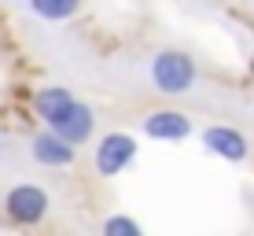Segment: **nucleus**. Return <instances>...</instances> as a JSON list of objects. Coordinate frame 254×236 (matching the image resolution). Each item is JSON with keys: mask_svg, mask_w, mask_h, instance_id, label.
<instances>
[{"mask_svg": "<svg viewBox=\"0 0 254 236\" xmlns=\"http://www.w3.org/2000/svg\"><path fill=\"white\" fill-rule=\"evenodd\" d=\"M147 78H151V85H155V92H162V96H185L195 89V59L188 56V52H181V48H162V52H155V59H151V67H147Z\"/></svg>", "mask_w": 254, "mask_h": 236, "instance_id": "f257e3e1", "label": "nucleus"}, {"mask_svg": "<svg viewBox=\"0 0 254 236\" xmlns=\"http://www.w3.org/2000/svg\"><path fill=\"white\" fill-rule=\"evenodd\" d=\"M48 207H52L48 192L41 188V185H33V181H22V185L7 188V196H4V214L11 218L15 225H26V229L45 222Z\"/></svg>", "mask_w": 254, "mask_h": 236, "instance_id": "f03ea898", "label": "nucleus"}, {"mask_svg": "<svg viewBox=\"0 0 254 236\" xmlns=\"http://www.w3.org/2000/svg\"><path fill=\"white\" fill-rule=\"evenodd\" d=\"M136 137L133 133H122V129H115V133L100 137V144H96V173L100 177H118L122 170H126L129 162L136 159Z\"/></svg>", "mask_w": 254, "mask_h": 236, "instance_id": "7ed1b4c3", "label": "nucleus"}, {"mask_svg": "<svg viewBox=\"0 0 254 236\" xmlns=\"http://www.w3.org/2000/svg\"><path fill=\"white\" fill-rule=\"evenodd\" d=\"M140 129H144L147 141L173 144V141H188V137H191V118L185 115V111L159 107V111H151V115L140 118Z\"/></svg>", "mask_w": 254, "mask_h": 236, "instance_id": "20e7f679", "label": "nucleus"}, {"mask_svg": "<svg viewBox=\"0 0 254 236\" xmlns=\"http://www.w3.org/2000/svg\"><path fill=\"white\" fill-rule=\"evenodd\" d=\"M30 155H33V162L48 166V170H66V166H74V159H77V148L66 144L63 137L52 133V129H41L30 141Z\"/></svg>", "mask_w": 254, "mask_h": 236, "instance_id": "39448f33", "label": "nucleus"}, {"mask_svg": "<svg viewBox=\"0 0 254 236\" xmlns=\"http://www.w3.org/2000/svg\"><path fill=\"white\" fill-rule=\"evenodd\" d=\"M74 92L66 89V85H45V89L33 92V115L45 122V129H56L59 122L70 115V107H74Z\"/></svg>", "mask_w": 254, "mask_h": 236, "instance_id": "423d86ee", "label": "nucleus"}, {"mask_svg": "<svg viewBox=\"0 0 254 236\" xmlns=\"http://www.w3.org/2000/svg\"><path fill=\"white\" fill-rule=\"evenodd\" d=\"M203 148L210 155H217V159H225V162H243L251 155L247 137L232 126H206L203 129Z\"/></svg>", "mask_w": 254, "mask_h": 236, "instance_id": "0eeeda50", "label": "nucleus"}, {"mask_svg": "<svg viewBox=\"0 0 254 236\" xmlns=\"http://www.w3.org/2000/svg\"><path fill=\"white\" fill-rule=\"evenodd\" d=\"M52 133H59L66 144H74V148H77V144H89V141H92V133H96V111L89 107V103L77 100L74 107H70V115L59 122Z\"/></svg>", "mask_w": 254, "mask_h": 236, "instance_id": "6e6552de", "label": "nucleus"}, {"mask_svg": "<svg viewBox=\"0 0 254 236\" xmlns=\"http://www.w3.org/2000/svg\"><path fill=\"white\" fill-rule=\"evenodd\" d=\"M26 4H30V11L37 15V19H45V22H66V19H74V15L81 11L85 0H26Z\"/></svg>", "mask_w": 254, "mask_h": 236, "instance_id": "1a4fd4ad", "label": "nucleus"}, {"mask_svg": "<svg viewBox=\"0 0 254 236\" xmlns=\"http://www.w3.org/2000/svg\"><path fill=\"white\" fill-rule=\"evenodd\" d=\"M103 236H144V229L129 214H111V218H103Z\"/></svg>", "mask_w": 254, "mask_h": 236, "instance_id": "9d476101", "label": "nucleus"}, {"mask_svg": "<svg viewBox=\"0 0 254 236\" xmlns=\"http://www.w3.org/2000/svg\"><path fill=\"white\" fill-rule=\"evenodd\" d=\"M251 74H254V63H251Z\"/></svg>", "mask_w": 254, "mask_h": 236, "instance_id": "9b49d317", "label": "nucleus"}, {"mask_svg": "<svg viewBox=\"0 0 254 236\" xmlns=\"http://www.w3.org/2000/svg\"><path fill=\"white\" fill-rule=\"evenodd\" d=\"M0 152H4V148H0Z\"/></svg>", "mask_w": 254, "mask_h": 236, "instance_id": "f8f14e48", "label": "nucleus"}]
</instances>
